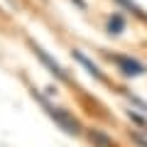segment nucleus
Masks as SVG:
<instances>
[{"label":"nucleus","instance_id":"nucleus-1","mask_svg":"<svg viewBox=\"0 0 147 147\" xmlns=\"http://www.w3.org/2000/svg\"><path fill=\"white\" fill-rule=\"evenodd\" d=\"M42 105L47 108V113L54 118V120H57V125L61 127L64 132H69V135H79V132H81V127H79V123H76V118H71V115L66 113V110L54 108V105H52V103H47L44 98H42Z\"/></svg>","mask_w":147,"mask_h":147},{"label":"nucleus","instance_id":"nucleus-2","mask_svg":"<svg viewBox=\"0 0 147 147\" xmlns=\"http://www.w3.org/2000/svg\"><path fill=\"white\" fill-rule=\"evenodd\" d=\"M110 59L118 64V69H120L125 76H142V74H145V66H142L137 59H132V57H120V54H118V57H110Z\"/></svg>","mask_w":147,"mask_h":147},{"label":"nucleus","instance_id":"nucleus-3","mask_svg":"<svg viewBox=\"0 0 147 147\" xmlns=\"http://www.w3.org/2000/svg\"><path fill=\"white\" fill-rule=\"evenodd\" d=\"M34 54H37V57H39V59H42V61L47 64L49 69H52V74H54V76H57V79H61V81H66V74H64V69L59 66V64L54 61V59L49 57V54L44 52V49H39V47H34Z\"/></svg>","mask_w":147,"mask_h":147},{"label":"nucleus","instance_id":"nucleus-4","mask_svg":"<svg viewBox=\"0 0 147 147\" xmlns=\"http://www.w3.org/2000/svg\"><path fill=\"white\" fill-rule=\"evenodd\" d=\"M74 57L79 59V61H81V64H84V66H86V69H88V74H93L96 79H103V74H100V69H98V66H96V64H93V61H91V59H86V57H84V54H81V52H74Z\"/></svg>","mask_w":147,"mask_h":147},{"label":"nucleus","instance_id":"nucleus-5","mask_svg":"<svg viewBox=\"0 0 147 147\" xmlns=\"http://www.w3.org/2000/svg\"><path fill=\"white\" fill-rule=\"evenodd\" d=\"M108 30H110V34H120V32L125 30V20H123L120 15H113L108 20Z\"/></svg>","mask_w":147,"mask_h":147},{"label":"nucleus","instance_id":"nucleus-6","mask_svg":"<svg viewBox=\"0 0 147 147\" xmlns=\"http://www.w3.org/2000/svg\"><path fill=\"white\" fill-rule=\"evenodd\" d=\"M91 140H93V142H98L100 147H113V142H110L108 137L103 135V132H96V130H93V132H91Z\"/></svg>","mask_w":147,"mask_h":147}]
</instances>
